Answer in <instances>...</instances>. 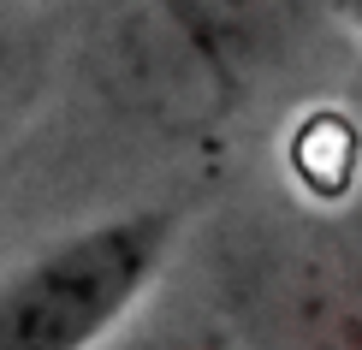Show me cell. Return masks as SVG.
I'll return each mask as SVG.
<instances>
[{"label":"cell","instance_id":"6da1fadb","mask_svg":"<svg viewBox=\"0 0 362 350\" xmlns=\"http://www.w3.org/2000/svg\"><path fill=\"white\" fill-rule=\"evenodd\" d=\"M214 321L232 350H362V220L267 202L208 238Z\"/></svg>","mask_w":362,"mask_h":350},{"label":"cell","instance_id":"8992f818","mask_svg":"<svg viewBox=\"0 0 362 350\" xmlns=\"http://www.w3.org/2000/svg\"><path fill=\"white\" fill-rule=\"evenodd\" d=\"M344 12H351V24L362 30V0H344Z\"/></svg>","mask_w":362,"mask_h":350},{"label":"cell","instance_id":"7a4b0ae2","mask_svg":"<svg viewBox=\"0 0 362 350\" xmlns=\"http://www.w3.org/2000/svg\"><path fill=\"white\" fill-rule=\"evenodd\" d=\"M173 255V208H119L59 232L0 273V350H107Z\"/></svg>","mask_w":362,"mask_h":350},{"label":"cell","instance_id":"3957f363","mask_svg":"<svg viewBox=\"0 0 362 350\" xmlns=\"http://www.w3.org/2000/svg\"><path fill=\"white\" fill-rule=\"evenodd\" d=\"M95 66L131 113L155 119L167 131L208 125L238 95L167 0H119L101 24Z\"/></svg>","mask_w":362,"mask_h":350},{"label":"cell","instance_id":"5b68a950","mask_svg":"<svg viewBox=\"0 0 362 350\" xmlns=\"http://www.w3.org/2000/svg\"><path fill=\"white\" fill-rule=\"evenodd\" d=\"M113 344H119V339H113ZM113 344H107V350H113ZM131 350H232V344H226L220 327H214V332H178V339H167V344H131Z\"/></svg>","mask_w":362,"mask_h":350},{"label":"cell","instance_id":"277c9868","mask_svg":"<svg viewBox=\"0 0 362 350\" xmlns=\"http://www.w3.org/2000/svg\"><path fill=\"white\" fill-rule=\"evenodd\" d=\"M232 89L279 78L309 48L321 0H167Z\"/></svg>","mask_w":362,"mask_h":350}]
</instances>
